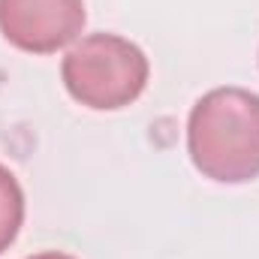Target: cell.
I'll return each instance as SVG.
<instances>
[{
    "label": "cell",
    "instance_id": "obj_5",
    "mask_svg": "<svg viewBox=\"0 0 259 259\" xmlns=\"http://www.w3.org/2000/svg\"><path fill=\"white\" fill-rule=\"evenodd\" d=\"M27 259H75V256L61 253V250H42V253H33V256H27Z\"/></svg>",
    "mask_w": 259,
    "mask_h": 259
},
{
    "label": "cell",
    "instance_id": "obj_1",
    "mask_svg": "<svg viewBox=\"0 0 259 259\" xmlns=\"http://www.w3.org/2000/svg\"><path fill=\"white\" fill-rule=\"evenodd\" d=\"M193 166L217 184L259 178V94L247 88H214L202 94L187 118Z\"/></svg>",
    "mask_w": 259,
    "mask_h": 259
},
{
    "label": "cell",
    "instance_id": "obj_3",
    "mask_svg": "<svg viewBox=\"0 0 259 259\" xmlns=\"http://www.w3.org/2000/svg\"><path fill=\"white\" fill-rule=\"evenodd\" d=\"M84 18V0H0V33L30 55H55L75 42Z\"/></svg>",
    "mask_w": 259,
    "mask_h": 259
},
{
    "label": "cell",
    "instance_id": "obj_2",
    "mask_svg": "<svg viewBox=\"0 0 259 259\" xmlns=\"http://www.w3.org/2000/svg\"><path fill=\"white\" fill-rule=\"evenodd\" d=\"M148 72L145 52L118 33L81 36L61 64L69 97L94 112H118L136 103L148 84Z\"/></svg>",
    "mask_w": 259,
    "mask_h": 259
},
{
    "label": "cell",
    "instance_id": "obj_4",
    "mask_svg": "<svg viewBox=\"0 0 259 259\" xmlns=\"http://www.w3.org/2000/svg\"><path fill=\"white\" fill-rule=\"evenodd\" d=\"M24 223V190L18 178L0 163V253L12 247Z\"/></svg>",
    "mask_w": 259,
    "mask_h": 259
}]
</instances>
